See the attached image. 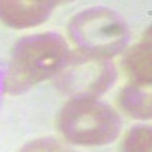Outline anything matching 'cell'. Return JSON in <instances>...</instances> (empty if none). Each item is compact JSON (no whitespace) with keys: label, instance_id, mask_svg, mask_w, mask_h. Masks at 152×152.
<instances>
[{"label":"cell","instance_id":"5b68a950","mask_svg":"<svg viewBox=\"0 0 152 152\" xmlns=\"http://www.w3.org/2000/svg\"><path fill=\"white\" fill-rule=\"evenodd\" d=\"M59 2L52 0H0V21L9 28H34L46 21Z\"/></svg>","mask_w":152,"mask_h":152},{"label":"cell","instance_id":"6da1fadb","mask_svg":"<svg viewBox=\"0 0 152 152\" xmlns=\"http://www.w3.org/2000/svg\"><path fill=\"white\" fill-rule=\"evenodd\" d=\"M66 40L58 34H35L23 37L12 49L5 76V91L21 94L64 69L69 59Z\"/></svg>","mask_w":152,"mask_h":152},{"label":"cell","instance_id":"277c9868","mask_svg":"<svg viewBox=\"0 0 152 152\" xmlns=\"http://www.w3.org/2000/svg\"><path fill=\"white\" fill-rule=\"evenodd\" d=\"M62 70L59 87L67 93H75V97L94 99L110 88L116 79V70L110 62L84 55L81 58L69 56Z\"/></svg>","mask_w":152,"mask_h":152},{"label":"cell","instance_id":"9c48e42d","mask_svg":"<svg viewBox=\"0 0 152 152\" xmlns=\"http://www.w3.org/2000/svg\"><path fill=\"white\" fill-rule=\"evenodd\" d=\"M20 152H73L53 138H38L24 145Z\"/></svg>","mask_w":152,"mask_h":152},{"label":"cell","instance_id":"ba28073f","mask_svg":"<svg viewBox=\"0 0 152 152\" xmlns=\"http://www.w3.org/2000/svg\"><path fill=\"white\" fill-rule=\"evenodd\" d=\"M122 152H152V131L149 126H135L123 135Z\"/></svg>","mask_w":152,"mask_h":152},{"label":"cell","instance_id":"8992f818","mask_svg":"<svg viewBox=\"0 0 152 152\" xmlns=\"http://www.w3.org/2000/svg\"><path fill=\"white\" fill-rule=\"evenodd\" d=\"M125 72L131 79L132 85L146 87L151 85L152 79V41L151 28L146 29L142 40L138 41L123 59Z\"/></svg>","mask_w":152,"mask_h":152},{"label":"cell","instance_id":"3957f363","mask_svg":"<svg viewBox=\"0 0 152 152\" xmlns=\"http://www.w3.org/2000/svg\"><path fill=\"white\" fill-rule=\"evenodd\" d=\"M69 35L81 55L107 61L125 47L129 32L116 12L94 6L72 17Z\"/></svg>","mask_w":152,"mask_h":152},{"label":"cell","instance_id":"52a82bcc","mask_svg":"<svg viewBox=\"0 0 152 152\" xmlns=\"http://www.w3.org/2000/svg\"><path fill=\"white\" fill-rule=\"evenodd\" d=\"M119 105L122 110L134 119H149L152 113V97L149 91H145L143 87L128 85L119 94Z\"/></svg>","mask_w":152,"mask_h":152},{"label":"cell","instance_id":"7a4b0ae2","mask_svg":"<svg viewBox=\"0 0 152 152\" xmlns=\"http://www.w3.org/2000/svg\"><path fill=\"white\" fill-rule=\"evenodd\" d=\"M58 129L66 140L82 146H99L116 140L122 120L111 107L90 97H73L61 108Z\"/></svg>","mask_w":152,"mask_h":152}]
</instances>
